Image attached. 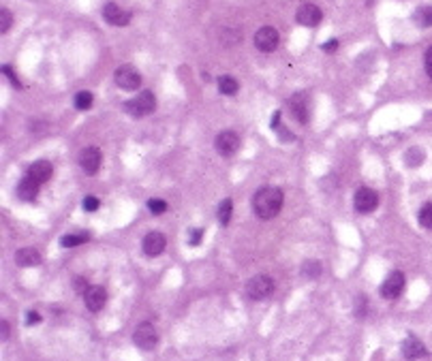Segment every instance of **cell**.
Instances as JSON below:
<instances>
[{
    "label": "cell",
    "mask_w": 432,
    "mask_h": 361,
    "mask_svg": "<svg viewBox=\"0 0 432 361\" xmlns=\"http://www.w3.org/2000/svg\"><path fill=\"white\" fill-rule=\"evenodd\" d=\"M283 201H285V195L280 188H272V186L261 188L253 197V210L257 214V218H261V220L274 218V216L283 210Z\"/></svg>",
    "instance_id": "1"
},
{
    "label": "cell",
    "mask_w": 432,
    "mask_h": 361,
    "mask_svg": "<svg viewBox=\"0 0 432 361\" xmlns=\"http://www.w3.org/2000/svg\"><path fill=\"white\" fill-rule=\"evenodd\" d=\"M154 107H157V99H154V94L150 90H143L139 92L135 99H131L124 103V111L133 118H143L154 111Z\"/></svg>",
    "instance_id": "2"
},
{
    "label": "cell",
    "mask_w": 432,
    "mask_h": 361,
    "mask_svg": "<svg viewBox=\"0 0 432 361\" xmlns=\"http://www.w3.org/2000/svg\"><path fill=\"white\" fill-rule=\"evenodd\" d=\"M133 342L139 348H143V351H152V348L159 344V331H157V327H154L152 323L137 325V329L133 333Z\"/></svg>",
    "instance_id": "3"
},
{
    "label": "cell",
    "mask_w": 432,
    "mask_h": 361,
    "mask_svg": "<svg viewBox=\"0 0 432 361\" xmlns=\"http://www.w3.org/2000/svg\"><path fill=\"white\" fill-rule=\"evenodd\" d=\"M274 291V280L266 274H259L255 278H250L246 284V293L250 299H266Z\"/></svg>",
    "instance_id": "4"
},
{
    "label": "cell",
    "mask_w": 432,
    "mask_h": 361,
    "mask_svg": "<svg viewBox=\"0 0 432 361\" xmlns=\"http://www.w3.org/2000/svg\"><path fill=\"white\" fill-rule=\"evenodd\" d=\"M114 79H116V83H118V88L128 90V92H133V90H137V88L141 86V75L137 73L133 66H128V64L116 69Z\"/></svg>",
    "instance_id": "5"
},
{
    "label": "cell",
    "mask_w": 432,
    "mask_h": 361,
    "mask_svg": "<svg viewBox=\"0 0 432 361\" xmlns=\"http://www.w3.org/2000/svg\"><path fill=\"white\" fill-rule=\"evenodd\" d=\"M404 274L402 272H392L385 280H383L381 284V297H385V299H396V297H400L402 291H404Z\"/></svg>",
    "instance_id": "6"
},
{
    "label": "cell",
    "mask_w": 432,
    "mask_h": 361,
    "mask_svg": "<svg viewBox=\"0 0 432 361\" xmlns=\"http://www.w3.org/2000/svg\"><path fill=\"white\" fill-rule=\"evenodd\" d=\"M379 206V195L373 190V188H359L355 192V210L359 214H370V212H375Z\"/></svg>",
    "instance_id": "7"
},
{
    "label": "cell",
    "mask_w": 432,
    "mask_h": 361,
    "mask_svg": "<svg viewBox=\"0 0 432 361\" xmlns=\"http://www.w3.org/2000/svg\"><path fill=\"white\" fill-rule=\"evenodd\" d=\"M278 41H280L278 30L272 28V26H263L255 34V45L261 52H274L276 47H278Z\"/></svg>",
    "instance_id": "8"
},
{
    "label": "cell",
    "mask_w": 432,
    "mask_h": 361,
    "mask_svg": "<svg viewBox=\"0 0 432 361\" xmlns=\"http://www.w3.org/2000/svg\"><path fill=\"white\" fill-rule=\"evenodd\" d=\"M214 148H216V152H219L221 156L235 154L237 148H240L237 133H233V130H223V133H219V137L214 139Z\"/></svg>",
    "instance_id": "9"
},
{
    "label": "cell",
    "mask_w": 432,
    "mask_h": 361,
    "mask_svg": "<svg viewBox=\"0 0 432 361\" xmlns=\"http://www.w3.org/2000/svg\"><path fill=\"white\" fill-rule=\"evenodd\" d=\"M103 17L107 24H112V26H126L131 21V11L122 9L116 3H107L103 7Z\"/></svg>",
    "instance_id": "10"
},
{
    "label": "cell",
    "mask_w": 432,
    "mask_h": 361,
    "mask_svg": "<svg viewBox=\"0 0 432 361\" xmlns=\"http://www.w3.org/2000/svg\"><path fill=\"white\" fill-rule=\"evenodd\" d=\"M297 21L302 24V26H308V28H313V26H319L321 19H323V13H321V9L313 3H304L302 7L297 9V13H295Z\"/></svg>",
    "instance_id": "11"
},
{
    "label": "cell",
    "mask_w": 432,
    "mask_h": 361,
    "mask_svg": "<svg viewBox=\"0 0 432 361\" xmlns=\"http://www.w3.org/2000/svg\"><path fill=\"white\" fill-rule=\"evenodd\" d=\"M79 167L86 175H94L101 167V150L99 148H86L79 154Z\"/></svg>",
    "instance_id": "12"
},
{
    "label": "cell",
    "mask_w": 432,
    "mask_h": 361,
    "mask_svg": "<svg viewBox=\"0 0 432 361\" xmlns=\"http://www.w3.org/2000/svg\"><path fill=\"white\" fill-rule=\"evenodd\" d=\"M83 302H86V308L90 312H101L107 304V291L103 286H90L83 295Z\"/></svg>",
    "instance_id": "13"
},
{
    "label": "cell",
    "mask_w": 432,
    "mask_h": 361,
    "mask_svg": "<svg viewBox=\"0 0 432 361\" xmlns=\"http://www.w3.org/2000/svg\"><path fill=\"white\" fill-rule=\"evenodd\" d=\"M289 109L291 116L297 120L299 124H306L308 122V99L304 92H297L289 99Z\"/></svg>",
    "instance_id": "14"
},
{
    "label": "cell",
    "mask_w": 432,
    "mask_h": 361,
    "mask_svg": "<svg viewBox=\"0 0 432 361\" xmlns=\"http://www.w3.org/2000/svg\"><path fill=\"white\" fill-rule=\"evenodd\" d=\"M165 246H167L165 235L159 233V231L148 233L146 237H143V242H141V248H143V252H146L148 257H159L161 252L165 250Z\"/></svg>",
    "instance_id": "15"
},
{
    "label": "cell",
    "mask_w": 432,
    "mask_h": 361,
    "mask_svg": "<svg viewBox=\"0 0 432 361\" xmlns=\"http://www.w3.org/2000/svg\"><path fill=\"white\" fill-rule=\"evenodd\" d=\"M39 195V182H34V179L30 175H24L19 179V184H17V197L21 201H34Z\"/></svg>",
    "instance_id": "16"
},
{
    "label": "cell",
    "mask_w": 432,
    "mask_h": 361,
    "mask_svg": "<svg viewBox=\"0 0 432 361\" xmlns=\"http://www.w3.org/2000/svg\"><path fill=\"white\" fill-rule=\"evenodd\" d=\"M52 173H54L52 163H47V161H37V163H32V165L28 167V173H26V175H30L34 182L43 184V182H47V179L52 177Z\"/></svg>",
    "instance_id": "17"
},
{
    "label": "cell",
    "mask_w": 432,
    "mask_h": 361,
    "mask_svg": "<svg viewBox=\"0 0 432 361\" xmlns=\"http://www.w3.org/2000/svg\"><path fill=\"white\" fill-rule=\"evenodd\" d=\"M402 355L406 359H422L426 355V346L419 342L417 338H413V335H409L404 342H402Z\"/></svg>",
    "instance_id": "18"
},
{
    "label": "cell",
    "mask_w": 432,
    "mask_h": 361,
    "mask_svg": "<svg viewBox=\"0 0 432 361\" xmlns=\"http://www.w3.org/2000/svg\"><path fill=\"white\" fill-rule=\"evenodd\" d=\"M15 263L21 265V267L39 265V263H41V252L37 248H21V250H17V255H15Z\"/></svg>",
    "instance_id": "19"
},
{
    "label": "cell",
    "mask_w": 432,
    "mask_h": 361,
    "mask_svg": "<svg viewBox=\"0 0 432 361\" xmlns=\"http://www.w3.org/2000/svg\"><path fill=\"white\" fill-rule=\"evenodd\" d=\"M90 239V233H67L60 237V246L62 248H73V246H79L83 242H88Z\"/></svg>",
    "instance_id": "20"
},
{
    "label": "cell",
    "mask_w": 432,
    "mask_h": 361,
    "mask_svg": "<svg viewBox=\"0 0 432 361\" xmlns=\"http://www.w3.org/2000/svg\"><path fill=\"white\" fill-rule=\"evenodd\" d=\"M415 24L422 28H430L432 26V7H419L413 15Z\"/></svg>",
    "instance_id": "21"
},
{
    "label": "cell",
    "mask_w": 432,
    "mask_h": 361,
    "mask_svg": "<svg viewBox=\"0 0 432 361\" xmlns=\"http://www.w3.org/2000/svg\"><path fill=\"white\" fill-rule=\"evenodd\" d=\"M219 92L221 94H227V96H233L237 92V81L231 75H223L219 79Z\"/></svg>",
    "instance_id": "22"
},
{
    "label": "cell",
    "mask_w": 432,
    "mask_h": 361,
    "mask_svg": "<svg viewBox=\"0 0 432 361\" xmlns=\"http://www.w3.org/2000/svg\"><path fill=\"white\" fill-rule=\"evenodd\" d=\"M92 101H94V96H92V92H79L77 96H75V107L79 111H86V109H90L92 107Z\"/></svg>",
    "instance_id": "23"
},
{
    "label": "cell",
    "mask_w": 432,
    "mask_h": 361,
    "mask_svg": "<svg viewBox=\"0 0 432 361\" xmlns=\"http://www.w3.org/2000/svg\"><path fill=\"white\" fill-rule=\"evenodd\" d=\"M231 210H233L231 199H225L221 206H219V220H221V224H229V220H231Z\"/></svg>",
    "instance_id": "24"
},
{
    "label": "cell",
    "mask_w": 432,
    "mask_h": 361,
    "mask_svg": "<svg viewBox=\"0 0 432 361\" xmlns=\"http://www.w3.org/2000/svg\"><path fill=\"white\" fill-rule=\"evenodd\" d=\"M302 274L306 278H319L321 276V263L319 261H306L304 267H302Z\"/></svg>",
    "instance_id": "25"
},
{
    "label": "cell",
    "mask_w": 432,
    "mask_h": 361,
    "mask_svg": "<svg viewBox=\"0 0 432 361\" xmlns=\"http://www.w3.org/2000/svg\"><path fill=\"white\" fill-rule=\"evenodd\" d=\"M419 224L424 229H432V203H426V206L419 210Z\"/></svg>",
    "instance_id": "26"
},
{
    "label": "cell",
    "mask_w": 432,
    "mask_h": 361,
    "mask_svg": "<svg viewBox=\"0 0 432 361\" xmlns=\"http://www.w3.org/2000/svg\"><path fill=\"white\" fill-rule=\"evenodd\" d=\"M11 21H13V17H11V11H9V9H3V11H0V32L7 34L9 28H11Z\"/></svg>",
    "instance_id": "27"
},
{
    "label": "cell",
    "mask_w": 432,
    "mask_h": 361,
    "mask_svg": "<svg viewBox=\"0 0 432 361\" xmlns=\"http://www.w3.org/2000/svg\"><path fill=\"white\" fill-rule=\"evenodd\" d=\"M148 210H150L152 214H163V212L167 210V203H165L163 199H150V201H148Z\"/></svg>",
    "instance_id": "28"
},
{
    "label": "cell",
    "mask_w": 432,
    "mask_h": 361,
    "mask_svg": "<svg viewBox=\"0 0 432 361\" xmlns=\"http://www.w3.org/2000/svg\"><path fill=\"white\" fill-rule=\"evenodd\" d=\"M422 161H424V154L419 152L417 148H413L411 152H406V163H409L411 167H417V165L422 163Z\"/></svg>",
    "instance_id": "29"
},
{
    "label": "cell",
    "mask_w": 432,
    "mask_h": 361,
    "mask_svg": "<svg viewBox=\"0 0 432 361\" xmlns=\"http://www.w3.org/2000/svg\"><path fill=\"white\" fill-rule=\"evenodd\" d=\"M81 206H83V210H86V212H97V210H99V206H101V201H99L97 197H94V195H88L86 199H83Z\"/></svg>",
    "instance_id": "30"
},
{
    "label": "cell",
    "mask_w": 432,
    "mask_h": 361,
    "mask_svg": "<svg viewBox=\"0 0 432 361\" xmlns=\"http://www.w3.org/2000/svg\"><path fill=\"white\" fill-rule=\"evenodd\" d=\"M355 317L357 319H364L366 317V297L364 295H359L355 299Z\"/></svg>",
    "instance_id": "31"
},
{
    "label": "cell",
    "mask_w": 432,
    "mask_h": 361,
    "mask_svg": "<svg viewBox=\"0 0 432 361\" xmlns=\"http://www.w3.org/2000/svg\"><path fill=\"white\" fill-rule=\"evenodd\" d=\"M73 286H75V291L77 293H81V295H86V291H88V280L86 278H81V276H77V278L73 280Z\"/></svg>",
    "instance_id": "32"
},
{
    "label": "cell",
    "mask_w": 432,
    "mask_h": 361,
    "mask_svg": "<svg viewBox=\"0 0 432 361\" xmlns=\"http://www.w3.org/2000/svg\"><path fill=\"white\" fill-rule=\"evenodd\" d=\"M3 75H5V77H9V79H11V83H13L15 88H19V86H21L19 79H17V75L13 73V69H11L9 64H5V66H3Z\"/></svg>",
    "instance_id": "33"
},
{
    "label": "cell",
    "mask_w": 432,
    "mask_h": 361,
    "mask_svg": "<svg viewBox=\"0 0 432 361\" xmlns=\"http://www.w3.org/2000/svg\"><path fill=\"white\" fill-rule=\"evenodd\" d=\"M424 66H426V73H428V77L432 79V45L426 50V56H424Z\"/></svg>",
    "instance_id": "34"
},
{
    "label": "cell",
    "mask_w": 432,
    "mask_h": 361,
    "mask_svg": "<svg viewBox=\"0 0 432 361\" xmlns=\"http://www.w3.org/2000/svg\"><path fill=\"white\" fill-rule=\"evenodd\" d=\"M201 237H203V229H195V231L190 233V237H188V244L190 246H199L201 244Z\"/></svg>",
    "instance_id": "35"
},
{
    "label": "cell",
    "mask_w": 432,
    "mask_h": 361,
    "mask_svg": "<svg viewBox=\"0 0 432 361\" xmlns=\"http://www.w3.org/2000/svg\"><path fill=\"white\" fill-rule=\"evenodd\" d=\"M39 323H41V314L37 310H30L26 317V325H39Z\"/></svg>",
    "instance_id": "36"
},
{
    "label": "cell",
    "mask_w": 432,
    "mask_h": 361,
    "mask_svg": "<svg viewBox=\"0 0 432 361\" xmlns=\"http://www.w3.org/2000/svg\"><path fill=\"white\" fill-rule=\"evenodd\" d=\"M336 47H338V41L332 39V41H328V43H323V52L332 54V52H336Z\"/></svg>",
    "instance_id": "37"
},
{
    "label": "cell",
    "mask_w": 432,
    "mask_h": 361,
    "mask_svg": "<svg viewBox=\"0 0 432 361\" xmlns=\"http://www.w3.org/2000/svg\"><path fill=\"white\" fill-rule=\"evenodd\" d=\"M280 126V111H276L272 116V128H278Z\"/></svg>",
    "instance_id": "38"
},
{
    "label": "cell",
    "mask_w": 432,
    "mask_h": 361,
    "mask_svg": "<svg viewBox=\"0 0 432 361\" xmlns=\"http://www.w3.org/2000/svg\"><path fill=\"white\" fill-rule=\"evenodd\" d=\"M0 327H3V340H7L9 338V323L3 321V323H0Z\"/></svg>",
    "instance_id": "39"
}]
</instances>
